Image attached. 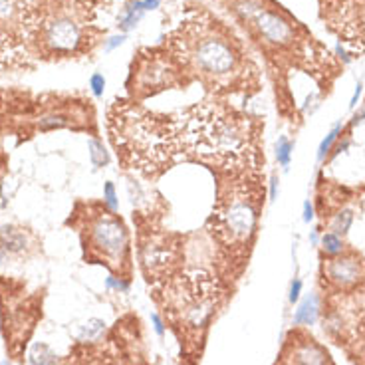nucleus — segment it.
Masks as SVG:
<instances>
[{
	"label": "nucleus",
	"instance_id": "obj_1",
	"mask_svg": "<svg viewBox=\"0 0 365 365\" xmlns=\"http://www.w3.org/2000/svg\"><path fill=\"white\" fill-rule=\"evenodd\" d=\"M177 141L187 153L220 169H244L252 157V135L246 119L216 106H195L173 117Z\"/></svg>",
	"mask_w": 365,
	"mask_h": 365
},
{
	"label": "nucleus",
	"instance_id": "obj_2",
	"mask_svg": "<svg viewBox=\"0 0 365 365\" xmlns=\"http://www.w3.org/2000/svg\"><path fill=\"white\" fill-rule=\"evenodd\" d=\"M111 129L115 145L125 149L133 169L143 173L165 169L179 147L173 121H167V117L157 119L131 106L117 107V113L111 115Z\"/></svg>",
	"mask_w": 365,
	"mask_h": 365
},
{
	"label": "nucleus",
	"instance_id": "obj_3",
	"mask_svg": "<svg viewBox=\"0 0 365 365\" xmlns=\"http://www.w3.org/2000/svg\"><path fill=\"white\" fill-rule=\"evenodd\" d=\"M182 40V54L202 79L220 82L236 72L238 54L230 40L209 26H193Z\"/></svg>",
	"mask_w": 365,
	"mask_h": 365
},
{
	"label": "nucleus",
	"instance_id": "obj_4",
	"mask_svg": "<svg viewBox=\"0 0 365 365\" xmlns=\"http://www.w3.org/2000/svg\"><path fill=\"white\" fill-rule=\"evenodd\" d=\"M214 236L230 248L244 246L252 238L258 220L254 195L246 187H232L225 198L218 200L214 211Z\"/></svg>",
	"mask_w": 365,
	"mask_h": 365
},
{
	"label": "nucleus",
	"instance_id": "obj_5",
	"mask_svg": "<svg viewBox=\"0 0 365 365\" xmlns=\"http://www.w3.org/2000/svg\"><path fill=\"white\" fill-rule=\"evenodd\" d=\"M40 0H0V54L18 50L40 32Z\"/></svg>",
	"mask_w": 365,
	"mask_h": 365
},
{
	"label": "nucleus",
	"instance_id": "obj_6",
	"mask_svg": "<svg viewBox=\"0 0 365 365\" xmlns=\"http://www.w3.org/2000/svg\"><path fill=\"white\" fill-rule=\"evenodd\" d=\"M91 248L97 252L102 262H111L113 268H121L127 262L129 252V232L121 218H117L111 211L97 213L88 225Z\"/></svg>",
	"mask_w": 365,
	"mask_h": 365
},
{
	"label": "nucleus",
	"instance_id": "obj_7",
	"mask_svg": "<svg viewBox=\"0 0 365 365\" xmlns=\"http://www.w3.org/2000/svg\"><path fill=\"white\" fill-rule=\"evenodd\" d=\"M38 38L46 50L56 54H72L84 44V28L68 12H56L42 18Z\"/></svg>",
	"mask_w": 365,
	"mask_h": 365
},
{
	"label": "nucleus",
	"instance_id": "obj_8",
	"mask_svg": "<svg viewBox=\"0 0 365 365\" xmlns=\"http://www.w3.org/2000/svg\"><path fill=\"white\" fill-rule=\"evenodd\" d=\"M276 365H334L330 353L314 337L306 334H290L280 361Z\"/></svg>",
	"mask_w": 365,
	"mask_h": 365
},
{
	"label": "nucleus",
	"instance_id": "obj_9",
	"mask_svg": "<svg viewBox=\"0 0 365 365\" xmlns=\"http://www.w3.org/2000/svg\"><path fill=\"white\" fill-rule=\"evenodd\" d=\"M250 20L254 22V26H256L258 34L268 42V44L286 46V44H290L292 38H294L292 24H290L286 18H282L278 12L258 8Z\"/></svg>",
	"mask_w": 365,
	"mask_h": 365
},
{
	"label": "nucleus",
	"instance_id": "obj_10",
	"mask_svg": "<svg viewBox=\"0 0 365 365\" xmlns=\"http://www.w3.org/2000/svg\"><path fill=\"white\" fill-rule=\"evenodd\" d=\"M363 276V266L355 256H332L328 262H323V278L334 284L335 288H350L357 284Z\"/></svg>",
	"mask_w": 365,
	"mask_h": 365
},
{
	"label": "nucleus",
	"instance_id": "obj_11",
	"mask_svg": "<svg viewBox=\"0 0 365 365\" xmlns=\"http://www.w3.org/2000/svg\"><path fill=\"white\" fill-rule=\"evenodd\" d=\"M318 296L316 294H310L306 296L304 300L300 302L296 314H294V326H314L316 319H318Z\"/></svg>",
	"mask_w": 365,
	"mask_h": 365
},
{
	"label": "nucleus",
	"instance_id": "obj_12",
	"mask_svg": "<svg viewBox=\"0 0 365 365\" xmlns=\"http://www.w3.org/2000/svg\"><path fill=\"white\" fill-rule=\"evenodd\" d=\"M145 14V8H143V0H131L127 4V8L123 10L121 18H119V30L123 34H127L129 30H133L137 24L141 22V18Z\"/></svg>",
	"mask_w": 365,
	"mask_h": 365
},
{
	"label": "nucleus",
	"instance_id": "obj_13",
	"mask_svg": "<svg viewBox=\"0 0 365 365\" xmlns=\"http://www.w3.org/2000/svg\"><path fill=\"white\" fill-rule=\"evenodd\" d=\"M0 244L4 252H22L26 246V238L18 228L4 227L0 230Z\"/></svg>",
	"mask_w": 365,
	"mask_h": 365
},
{
	"label": "nucleus",
	"instance_id": "obj_14",
	"mask_svg": "<svg viewBox=\"0 0 365 365\" xmlns=\"http://www.w3.org/2000/svg\"><path fill=\"white\" fill-rule=\"evenodd\" d=\"M319 246H321L323 254H328V256H339V254H343V250H346L343 236L335 234V232H332V230H328V232L321 234Z\"/></svg>",
	"mask_w": 365,
	"mask_h": 365
},
{
	"label": "nucleus",
	"instance_id": "obj_15",
	"mask_svg": "<svg viewBox=\"0 0 365 365\" xmlns=\"http://www.w3.org/2000/svg\"><path fill=\"white\" fill-rule=\"evenodd\" d=\"M351 225H353V211L351 209H341L334 214L332 222H330V228L332 232L339 234V236H346L350 232Z\"/></svg>",
	"mask_w": 365,
	"mask_h": 365
},
{
	"label": "nucleus",
	"instance_id": "obj_16",
	"mask_svg": "<svg viewBox=\"0 0 365 365\" xmlns=\"http://www.w3.org/2000/svg\"><path fill=\"white\" fill-rule=\"evenodd\" d=\"M72 119L64 113H48L42 115L40 121H38V129L40 131H54V129H64V127H70Z\"/></svg>",
	"mask_w": 365,
	"mask_h": 365
},
{
	"label": "nucleus",
	"instance_id": "obj_17",
	"mask_svg": "<svg viewBox=\"0 0 365 365\" xmlns=\"http://www.w3.org/2000/svg\"><path fill=\"white\" fill-rule=\"evenodd\" d=\"M292 151H294V143L290 141L288 137L286 135L278 137V141H276V161H278V165L284 169V171L290 167Z\"/></svg>",
	"mask_w": 365,
	"mask_h": 365
},
{
	"label": "nucleus",
	"instance_id": "obj_18",
	"mask_svg": "<svg viewBox=\"0 0 365 365\" xmlns=\"http://www.w3.org/2000/svg\"><path fill=\"white\" fill-rule=\"evenodd\" d=\"M341 131H343V125H341V123H337V125H334V127L330 129V133L321 139V143H319V147H318V161H323V159L332 153L335 141H337L339 135H341Z\"/></svg>",
	"mask_w": 365,
	"mask_h": 365
},
{
	"label": "nucleus",
	"instance_id": "obj_19",
	"mask_svg": "<svg viewBox=\"0 0 365 365\" xmlns=\"http://www.w3.org/2000/svg\"><path fill=\"white\" fill-rule=\"evenodd\" d=\"M30 363L32 365H54L56 355L46 343H36L30 351Z\"/></svg>",
	"mask_w": 365,
	"mask_h": 365
},
{
	"label": "nucleus",
	"instance_id": "obj_20",
	"mask_svg": "<svg viewBox=\"0 0 365 365\" xmlns=\"http://www.w3.org/2000/svg\"><path fill=\"white\" fill-rule=\"evenodd\" d=\"M88 149H90L91 163H93L95 167H104V165L109 163V153L106 151V147H104V143H102L99 139H90Z\"/></svg>",
	"mask_w": 365,
	"mask_h": 365
},
{
	"label": "nucleus",
	"instance_id": "obj_21",
	"mask_svg": "<svg viewBox=\"0 0 365 365\" xmlns=\"http://www.w3.org/2000/svg\"><path fill=\"white\" fill-rule=\"evenodd\" d=\"M106 332V321H102V319H90V321H86L84 326H82V330H79V339H88V341H93V339H97L99 335Z\"/></svg>",
	"mask_w": 365,
	"mask_h": 365
},
{
	"label": "nucleus",
	"instance_id": "obj_22",
	"mask_svg": "<svg viewBox=\"0 0 365 365\" xmlns=\"http://www.w3.org/2000/svg\"><path fill=\"white\" fill-rule=\"evenodd\" d=\"M104 202H106L107 211L115 213L119 209V198H117V191H115V185L111 181H107L104 185Z\"/></svg>",
	"mask_w": 365,
	"mask_h": 365
},
{
	"label": "nucleus",
	"instance_id": "obj_23",
	"mask_svg": "<svg viewBox=\"0 0 365 365\" xmlns=\"http://www.w3.org/2000/svg\"><path fill=\"white\" fill-rule=\"evenodd\" d=\"M106 77L104 74H93L90 77V90L91 93L95 95V97H104V93H106Z\"/></svg>",
	"mask_w": 365,
	"mask_h": 365
},
{
	"label": "nucleus",
	"instance_id": "obj_24",
	"mask_svg": "<svg viewBox=\"0 0 365 365\" xmlns=\"http://www.w3.org/2000/svg\"><path fill=\"white\" fill-rule=\"evenodd\" d=\"M106 286L107 290H113V292H127L129 290V282L125 278H119V276H107Z\"/></svg>",
	"mask_w": 365,
	"mask_h": 365
},
{
	"label": "nucleus",
	"instance_id": "obj_25",
	"mask_svg": "<svg viewBox=\"0 0 365 365\" xmlns=\"http://www.w3.org/2000/svg\"><path fill=\"white\" fill-rule=\"evenodd\" d=\"M300 294H302V280L294 278L292 284H290V294H288V300L292 304H296L300 300Z\"/></svg>",
	"mask_w": 365,
	"mask_h": 365
},
{
	"label": "nucleus",
	"instance_id": "obj_26",
	"mask_svg": "<svg viewBox=\"0 0 365 365\" xmlns=\"http://www.w3.org/2000/svg\"><path fill=\"white\" fill-rule=\"evenodd\" d=\"M127 40V36L125 34H117V36H111V38H107L106 40V52H111V50H115V48H119Z\"/></svg>",
	"mask_w": 365,
	"mask_h": 365
},
{
	"label": "nucleus",
	"instance_id": "obj_27",
	"mask_svg": "<svg viewBox=\"0 0 365 365\" xmlns=\"http://www.w3.org/2000/svg\"><path fill=\"white\" fill-rule=\"evenodd\" d=\"M151 323H153L155 334L159 335V337H163V335H165V323H163V319L159 318L157 314H151Z\"/></svg>",
	"mask_w": 365,
	"mask_h": 365
},
{
	"label": "nucleus",
	"instance_id": "obj_28",
	"mask_svg": "<svg viewBox=\"0 0 365 365\" xmlns=\"http://www.w3.org/2000/svg\"><path fill=\"white\" fill-rule=\"evenodd\" d=\"M314 216H316V211H314L312 200H304V214H302L304 222H312V220H314Z\"/></svg>",
	"mask_w": 365,
	"mask_h": 365
},
{
	"label": "nucleus",
	"instance_id": "obj_29",
	"mask_svg": "<svg viewBox=\"0 0 365 365\" xmlns=\"http://www.w3.org/2000/svg\"><path fill=\"white\" fill-rule=\"evenodd\" d=\"M361 91H363V84L357 82V86H355V90H353V95H351V102H350L351 109L357 106V102H359V97H361Z\"/></svg>",
	"mask_w": 365,
	"mask_h": 365
},
{
	"label": "nucleus",
	"instance_id": "obj_30",
	"mask_svg": "<svg viewBox=\"0 0 365 365\" xmlns=\"http://www.w3.org/2000/svg\"><path fill=\"white\" fill-rule=\"evenodd\" d=\"M335 54H337V56L341 58V62H343V64H350V62H351L350 54L346 52V48H343V46H341V44H337V46H335Z\"/></svg>",
	"mask_w": 365,
	"mask_h": 365
},
{
	"label": "nucleus",
	"instance_id": "obj_31",
	"mask_svg": "<svg viewBox=\"0 0 365 365\" xmlns=\"http://www.w3.org/2000/svg\"><path fill=\"white\" fill-rule=\"evenodd\" d=\"M278 198V177H272L270 179V200H276Z\"/></svg>",
	"mask_w": 365,
	"mask_h": 365
},
{
	"label": "nucleus",
	"instance_id": "obj_32",
	"mask_svg": "<svg viewBox=\"0 0 365 365\" xmlns=\"http://www.w3.org/2000/svg\"><path fill=\"white\" fill-rule=\"evenodd\" d=\"M365 121V107L361 109V111H357L355 115H353V119L350 121V125L351 127H355V125H359V123H363Z\"/></svg>",
	"mask_w": 365,
	"mask_h": 365
},
{
	"label": "nucleus",
	"instance_id": "obj_33",
	"mask_svg": "<svg viewBox=\"0 0 365 365\" xmlns=\"http://www.w3.org/2000/svg\"><path fill=\"white\" fill-rule=\"evenodd\" d=\"M159 4H161V0H143V8H145V12L159 8Z\"/></svg>",
	"mask_w": 365,
	"mask_h": 365
},
{
	"label": "nucleus",
	"instance_id": "obj_34",
	"mask_svg": "<svg viewBox=\"0 0 365 365\" xmlns=\"http://www.w3.org/2000/svg\"><path fill=\"white\" fill-rule=\"evenodd\" d=\"M348 147H350V141H343V143H341V145H337V147H335V151L332 153V157H337V155H339V153H341V151H346V149H348Z\"/></svg>",
	"mask_w": 365,
	"mask_h": 365
},
{
	"label": "nucleus",
	"instance_id": "obj_35",
	"mask_svg": "<svg viewBox=\"0 0 365 365\" xmlns=\"http://www.w3.org/2000/svg\"><path fill=\"white\" fill-rule=\"evenodd\" d=\"M312 242H314V244H319L318 232H316V230H314V232H312Z\"/></svg>",
	"mask_w": 365,
	"mask_h": 365
},
{
	"label": "nucleus",
	"instance_id": "obj_36",
	"mask_svg": "<svg viewBox=\"0 0 365 365\" xmlns=\"http://www.w3.org/2000/svg\"><path fill=\"white\" fill-rule=\"evenodd\" d=\"M2 365H10V363H8V361H2Z\"/></svg>",
	"mask_w": 365,
	"mask_h": 365
},
{
	"label": "nucleus",
	"instance_id": "obj_37",
	"mask_svg": "<svg viewBox=\"0 0 365 365\" xmlns=\"http://www.w3.org/2000/svg\"><path fill=\"white\" fill-rule=\"evenodd\" d=\"M0 171H2V159H0Z\"/></svg>",
	"mask_w": 365,
	"mask_h": 365
}]
</instances>
